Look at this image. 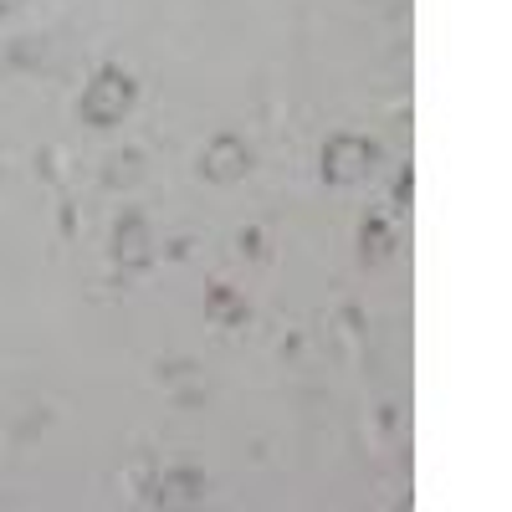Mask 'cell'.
Masks as SVG:
<instances>
[{"label": "cell", "instance_id": "1", "mask_svg": "<svg viewBox=\"0 0 512 512\" xmlns=\"http://www.w3.org/2000/svg\"><path fill=\"white\" fill-rule=\"evenodd\" d=\"M134 98H139L134 77H128L123 67H113V62H108V67H98V72L88 77V88H82L77 113H82V123H88V128H113V123H123V118H128Z\"/></svg>", "mask_w": 512, "mask_h": 512}, {"label": "cell", "instance_id": "2", "mask_svg": "<svg viewBox=\"0 0 512 512\" xmlns=\"http://www.w3.org/2000/svg\"><path fill=\"white\" fill-rule=\"evenodd\" d=\"M374 164V144L359 134H333L323 144V180L328 185H359Z\"/></svg>", "mask_w": 512, "mask_h": 512}, {"label": "cell", "instance_id": "3", "mask_svg": "<svg viewBox=\"0 0 512 512\" xmlns=\"http://www.w3.org/2000/svg\"><path fill=\"white\" fill-rule=\"evenodd\" d=\"M113 262L123 272H144L154 262V231H149V221L139 216V210H128V216L113 226Z\"/></svg>", "mask_w": 512, "mask_h": 512}, {"label": "cell", "instance_id": "4", "mask_svg": "<svg viewBox=\"0 0 512 512\" xmlns=\"http://www.w3.org/2000/svg\"><path fill=\"white\" fill-rule=\"evenodd\" d=\"M246 169H251V154H246V144H241L236 134L210 139V149H205V159H200V175H205L210 185H236Z\"/></svg>", "mask_w": 512, "mask_h": 512}, {"label": "cell", "instance_id": "5", "mask_svg": "<svg viewBox=\"0 0 512 512\" xmlns=\"http://www.w3.org/2000/svg\"><path fill=\"white\" fill-rule=\"evenodd\" d=\"M246 318V303H241V292L226 287V282H205V323H216V328H236Z\"/></svg>", "mask_w": 512, "mask_h": 512}, {"label": "cell", "instance_id": "6", "mask_svg": "<svg viewBox=\"0 0 512 512\" xmlns=\"http://www.w3.org/2000/svg\"><path fill=\"white\" fill-rule=\"evenodd\" d=\"M205 497V472L200 466H175L164 482H159V502H175V507H190Z\"/></svg>", "mask_w": 512, "mask_h": 512}, {"label": "cell", "instance_id": "7", "mask_svg": "<svg viewBox=\"0 0 512 512\" xmlns=\"http://www.w3.org/2000/svg\"><path fill=\"white\" fill-rule=\"evenodd\" d=\"M359 246H364V256H369V262H384V256H390V226H384L379 216L374 221H364V231H359Z\"/></svg>", "mask_w": 512, "mask_h": 512}, {"label": "cell", "instance_id": "8", "mask_svg": "<svg viewBox=\"0 0 512 512\" xmlns=\"http://www.w3.org/2000/svg\"><path fill=\"white\" fill-rule=\"evenodd\" d=\"M395 200H400V210H405V205L415 200V175H410V169H405V175L395 180Z\"/></svg>", "mask_w": 512, "mask_h": 512}, {"label": "cell", "instance_id": "9", "mask_svg": "<svg viewBox=\"0 0 512 512\" xmlns=\"http://www.w3.org/2000/svg\"><path fill=\"white\" fill-rule=\"evenodd\" d=\"M241 246H246V256H262V231H246Z\"/></svg>", "mask_w": 512, "mask_h": 512}, {"label": "cell", "instance_id": "10", "mask_svg": "<svg viewBox=\"0 0 512 512\" xmlns=\"http://www.w3.org/2000/svg\"><path fill=\"white\" fill-rule=\"evenodd\" d=\"M21 6V0H0V16H6V11H16Z\"/></svg>", "mask_w": 512, "mask_h": 512}]
</instances>
